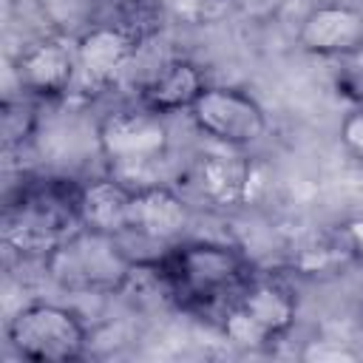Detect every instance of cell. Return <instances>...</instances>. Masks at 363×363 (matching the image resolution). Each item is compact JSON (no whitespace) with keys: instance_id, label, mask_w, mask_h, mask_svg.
Wrapping results in <instances>:
<instances>
[{"instance_id":"6da1fadb","label":"cell","mask_w":363,"mask_h":363,"mask_svg":"<svg viewBox=\"0 0 363 363\" xmlns=\"http://www.w3.org/2000/svg\"><path fill=\"white\" fill-rule=\"evenodd\" d=\"M159 258L173 286V303L204 318H218L255 275L247 252L227 241H179Z\"/></svg>"},{"instance_id":"7a4b0ae2","label":"cell","mask_w":363,"mask_h":363,"mask_svg":"<svg viewBox=\"0 0 363 363\" xmlns=\"http://www.w3.org/2000/svg\"><path fill=\"white\" fill-rule=\"evenodd\" d=\"M79 227V182L37 179L20 184V190L9 199L3 241L20 255L45 261Z\"/></svg>"},{"instance_id":"3957f363","label":"cell","mask_w":363,"mask_h":363,"mask_svg":"<svg viewBox=\"0 0 363 363\" xmlns=\"http://www.w3.org/2000/svg\"><path fill=\"white\" fill-rule=\"evenodd\" d=\"M298 318L295 289L275 275H252L250 284L224 306L218 329L241 352H264L281 343Z\"/></svg>"},{"instance_id":"277c9868","label":"cell","mask_w":363,"mask_h":363,"mask_svg":"<svg viewBox=\"0 0 363 363\" xmlns=\"http://www.w3.org/2000/svg\"><path fill=\"white\" fill-rule=\"evenodd\" d=\"M133 258L119 244V235L79 227L68 235L43 267L68 292H105L116 295Z\"/></svg>"},{"instance_id":"5b68a950","label":"cell","mask_w":363,"mask_h":363,"mask_svg":"<svg viewBox=\"0 0 363 363\" xmlns=\"http://www.w3.org/2000/svg\"><path fill=\"white\" fill-rule=\"evenodd\" d=\"M6 340L26 360L71 363L79 360L88 349V326L79 312L62 303L34 301L9 318Z\"/></svg>"},{"instance_id":"8992f818","label":"cell","mask_w":363,"mask_h":363,"mask_svg":"<svg viewBox=\"0 0 363 363\" xmlns=\"http://www.w3.org/2000/svg\"><path fill=\"white\" fill-rule=\"evenodd\" d=\"M96 147L113 170L133 173L153 167L164 159L170 147L167 116L139 102L128 108H113L96 122Z\"/></svg>"},{"instance_id":"52a82bcc","label":"cell","mask_w":363,"mask_h":363,"mask_svg":"<svg viewBox=\"0 0 363 363\" xmlns=\"http://www.w3.org/2000/svg\"><path fill=\"white\" fill-rule=\"evenodd\" d=\"M187 116L199 133L235 150L255 145L267 130V113L261 102L233 85H207Z\"/></svg>"},{"instance_id":"ba28073f","label":"cell","mask_w":363,"mask_h":363,"mask_svg":"<svg viewBox=\"0 0 363 363\" xmlns=\"http://www.w3.org/2000/svg\"><path fill=\"white\" fill-rule=\"evenodd\" d=\"M77 43L60 34H45L26 43L14 57V77L31 99H62L77 88Z\"/></svg>"},{"instance_id":"9c48e42d","label":"cell","mask_w":363,"mask_h":363,"mask_svg":"<svg viewBox=\"0 0 363 363\" xmlns=\"http://www.w3.org/2000/svg\"><path fill=\"white\" fill-rule=\"evenodd\" d=\"M74 43H77V68H79L77 85L91 91H105L142 48L139 40L102 20H91L88 28L74 37Z\"/></svg>"},{"instance_id":"30bf717a","label":"cell","mask_w":363,"mask_h":363,"mask_svg":"<svg viewBox=\"0 0 363 363\" xmlns=\"http://www.w3.org/2000/svg\"><path fill=\"white\" fill-rule=\"evenodd\" d=\"M298 45L323 60H337L363 45V9L352 3L312 6L298 26Z\"/></svg>"},{"instance_id":"8fae6325","label":"cell","mask_w":363,"mask_h":363,"mask_svg":"<svg viewBox=\"0 0 363 363\" xmlns=\"http://www.w3.org/2000/svg\"><path fill=\"white\" fill-rule=\"evenodd\" d=\"M258 164L235 153H207L199 156L190 170V184L201 201L210 207H238L250 204L255 193Z\"/></svg>"},{"instance_id":"7c38bea8","label":"cell","mask_w":363,"mask_h":363,"mask_svg":"<svg viewBox=\"0 0 363 363\" xmlns=\"http://www.w3.org/2000/svg\"><path fill=\"white\" fill-rule=\"evenodd\" d=\"M187 221H190V207L173 187L159 182H145L133 187L128 233L145 241L173 244L184 233Z\"/></svg>"},{"instance_id":"4fadbf2b","label":"cell","mask_w":363,"mask_h":363,"mask_svg":"<svg viewBox=\"0 0 363 363\" xmlns=\"http://www.w3.org/2000/svg\"><path fill=\"white\" fill-rule=\"evenodd\" d=\"M207 85H210L207 74L201 71L199 62L187 57H173L139 88L136 102L162 116H170V113L190 111L196 99L207 91Z\"/></svg>"},{"instance_id":"5bb4252c","label":"cell","mask_w":363,"mask_h":363,"mask_svg":"<svg viewBox=\"0 0 363 363\" xmlns=\"http://www.w3.org/2000/svg\"><path fill=\"white\" fill-rule=\"evenodd\" d=\"M130 201H133V184H128L125 179L102 176V179L79 182V221L88 230L108 235L128 233Z\"/></svg>"},{"instance_id":"9a60e30c","label":"cell","mask_w":363,"mask_h":363,"mask_svg":"<svg viewBox=\"0 0 363 363\" xmlns=\"http://www.w3.org/2000/svg\"><path fill=\"white\" fill-rule=\"evenodd\" d=\"M94 20L111 23L145 45L164 28L167 14L159 0H102Z\"/></svg>"},{"instance_id":"2e32d148","label":"cell","mask_w":363,"mask_h":363,"mask_svg":"<svg viewBox=\"0 0 363 363\" xmlns=\"http://www.w3.org/2000/svg\"><path fill=\"white\" fill-rule=\"evenodd\" d=\"M37 130V108L31 102V96L23 94V99H6L3 102V142L6 150L23 147L31 142Z\"/></svg>"},{"instance_id":"e0dca14e","label":"cell","mask_w":363,"mask_h":363,"mask_svg":"<svg viewBox=\"0 0 363 363\" xmlns=\"http://www.w3.org/2000/svg\"><path fill=\"white\" fill-rule=\"evenodd\" d=\"M335 91L352 105H363V45L337 57L335 68Z\"/></svg>"},{"instance_id":"ac0fdd59","label":"cell","mask_w":363,"mask_h":363,"mask_svg":"<svg viewBox=\"0 0 363 363\" xmlns=\"http://www.w3.org/2000/svg\"><path fill=\"white\" fill-rule=\"evenodd\" d=\"M298 354H301V360H309V363H352V360L360 357L357 349H352L349 343H343V340H329V337L306 340Z\"/></svg>"},{"instance_id":"d6986e66","label":"cell","mask_w":363,"mask_h":363,"mask_svg":"<svg viewBox=\"0 0 363 363\" xmlns=\"http://www.w3.org/2000/svg\"><path fill=\"white\" fill-rule=\"evenodd\" d=\"M337 139L352 159L363 162V105H352L346 111V116L337 125Z\"/></svg>"},{"instance_id":"ffe728a7","label":"cell","mask_w":363,"mask_h":363,"mask_svg":"<svg viewBox=\"0 0 363 363\" xmlns=\"http://www.w3.org/2000/svg\"><path fill=\"white\" fill-rule=\"evenodd\" d=\"M332 233L340 241V247L349 252L352 261H363V216H352V218L340 221Z\"/></svg>"},{"instance_id":"44dd1931","label":"cell","mask_w":363,"mask_h":363,"mask_svg":"<svg viewBox=\"0 0 363 363\" xmlns=\"http://www.w3.org/2000/svg\"><path fill=\"white\" fill-rule=\"evenodd\" d=\"M357 320H360V329H363V301H360V309H357Z\"/></svg>"}]
</instances>
